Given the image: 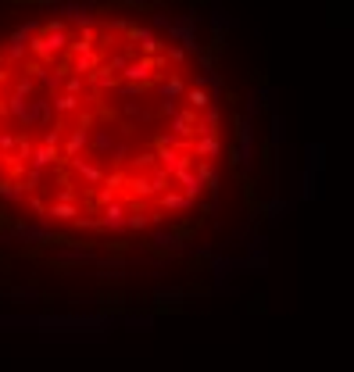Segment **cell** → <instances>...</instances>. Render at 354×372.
<instances>
[{"label":"cell","mask_w":354,"mask_h":372,"mask_svg":"<svg viewBox=\"0 0 354 372\" xmlns=\"http://www.w3.org/2000/svg\"><path fill=\"white\" fill-rule=\"evenodd\" d=\"M68 39H72L68 26L61 22V18H54V22L39 26V32L29 39V54H32V61H39V65H54V61L68 50Z\"/></svg>","instance_id":"obj_1"},{"label":"cell","mask_w":354,"mask_h":372,"mask_svg":"<svg viewBox=\"0 0 354 372\" xmlns=\"http://www.w3.org/2000/svg\"><path fill=\"white\" fill-rule=\"evenodd\" d=\"M197 26H201V15L197 11H186V15H179V18H172L169 22V44L172 47H183L186 54H197L201 50V44H197Z\"/></svg>","instance_id":"obj_2"},{"label":"cell","mask_w":354,"mask_h":372,"mask_svg":"<svg viewBox=\"0 0 354 372\" xmlns=\"http://www.w3.org/2000/svg\"><path fill=\"white\" fill-rule=\"evenodd\" d=\"M118 75L126 79L129 86H143V90H151L154 82H158V72L151 68V57H140V54H136V57H133L129 65L118 72Z\"/></svg>","instance_id":"obj_3"},{"label":"cell","mask_w":354,"mask_h":372,"mask_svg":"<svg viewBox=\"0 0 354 372\" xmlns=\"http://www.w3.org/2000/svg\"><path fill=\"white\" fill-rule=\"evenodd\" d=\"M218 154H222V136L215 133V136H197L194 140V158L197 161H218Z\"/></svg>","instance_id":"obj_4"},{"label":"cell","mask_w":354,"mask_h":372,"mask_svg":"<svg viewBox=\"0 0 354 372\" xmlns=\"http://www.w3.org/2000/svg\"><path fill=\"white\" fill-rule=\"evenodd\" d=\"M90 50H97V29H79V36H72L68 39V57H79V54H90Z\"/></svg>","instance_id":"obj_5"},{"label":"cell","mask_w":354,"mask_h":372,"mask_svg":"<svg viewBox=\"0 0 354 372\" xmlns=\"http://www.w3.org/2000/svg\"><path fill=\"white\" fill-rule=\"evenodd\" d=\"M183 100H186V108H194L197 115H201V111H207V108L215 104V100H212V93H207L204 86H197V82H190V86H186Z\"/></svg>","instance_id":"obj_6"},{"label":"cell","mask_w":354,"mask_h":372,"mask_svg":"<svg viewBox=\"0 0 354 372\" xmlns=\"http://www.w3.org/2000/svg\"><path fill=\"white\" fill-rule=\"evenodd\" d=\"M186 86H190V82H186L179 72H172V75H169V79H165L161 86H158V93H161V100H183Z\"/></svg>","instance_id":"obj_7"},{"label":"cell","mask_w":354,"mask_h":372,"mask_svg":"<svg viewBox=\"0 0 354 372\" xmlns=\"http://www.w3.org/2000/svg\"><path fill=\"white\" fill-rule=\"evenodd\" d=\"M86 86H93V90H100V93H108V90H115V86H118V75H111L104 65H97V68L86 75Z\"/></svg>","instance_id":"obj_8"},{"label":"cell","mask_w":354,"mask_h":372,"mask_svg":"<svg viewBox=\"0 0 354 372\" xmlns=\"http://www.w3.org/2000/svg\"><path fill=\"white\" fill-rule=\"evenodd\" d=\"M100 61H104V54L100 50H90V54H79V57H72V72L75 75H82V79H86L97 65H100Z\"/></svg>","instance_id":"obj_9"},{"label":"cell","mask_w":354,"mask_h":372,"mask_svg":"<svg viewBox=\"0 0 354 372\" xmlns=\"http://www.w3.org/2000/svg\"><path fill=\"white\" fill-rule=\"evenodd\" d=\"M39 32V22H26V26H15L11 36H8V44H29V39Z\"/></svg>","instance_id":"obj_10"},{"label":"cell","mask_w":354,"mask_h":372,"mask_svg":"<svg viewBox=\"0 0 354 372\" xmlns=\"http://www.w3.org/2000/svg\"><path fill=\"white\" fill-rule=\"evenodd\" d=\"M133 57H136V50L129 47L126 54H115V57H104V61H100V65H104V68H108V72L115 75V72H122V68H126V65H129V61H133Z\"/></svg>","instance_id":"obj_11"},{"label":"cell","mask_w":354,"mask_h":372,"mask_svg":"<svg viewBox=\"0 0 354 372\" xmlns=\"http://www.w3.org/2000/svg\"><path fill=\"white\" fill-rule=\"evenodd\" d=\"M11 93H15V97H32V93H36V82H32L29 75H15Z\"/></svg>","instance_id":"obj_12"},{"label":"cell","mask_w":354,"mask_h":372,"mask_svg":"<svg viewBox=\"0 0 354 372\" xmlns=\"http://www.w3.org/2000/svg\"><path fill=\"white\" fill-rule=\"evenodd\" d=\"M65 93L68 97H82V93H86V79H82V75H68L65 79Z\"/></svg>","instance_id":"obj_13"},{"label":"cell","mask_w":354,"mask_h":372,"mask_svg":"<svg viewBox=\"0 0 354 372\" xmlns=\"http://www.w3.org/2000/svg\"><path fill=\"white\" fill-rule=\"evenodd\" d=\"M222 29H229V15H225V8H212V32H222Z\"/></svg>","instance_id":"obj_14"},{"label":"cell","mask_w":354,"mask_h":372,"mask_svg":"<svg viewBox=\"0 0 354 372\" xmlns=\"http://www.w3.org/2000/svg\"><path fill=\"white\" fill-rule=\"evenodd\" d=\"M197 61H201L204 75H215V54L207 50V47H201V50H197Z\"/></svg>","instance_id":"obj_15"},{"label":"cell","mask_w":354,"mask_h":372,"mask_svg":"<svg viewBox=\"0 0 354 372\" xmlns=\"http://www.w3.org/2000/svg\"><path fill=\"white\" fill-rule=\"evenodd\" d=\"M172 22V15H165V11H151V26L147 29H169Z\"/></svg>","instance_id":"obj_16"},{"label":"cell","mask_w":354,"mask_h":372,"mask_svg":"<svg viewBox=\"0 0 354 372\" xmlns=\"http://www.w3.org/2000/svg\"><path fill=\"white\" fill-rule=\"evenodd\" d=\"M165 57H169L172 65H183V61H186V50H183V47H172V44H169V47H165Z\"/></svg>","instance_id":"obj_17"},{"label":"cell","mask_w":354,"mask_h":372,"mask_svg":"<svg viewBox=\"0 0 354 372\" xmlns=\"http://www.w3.org/2000/svg\"><path fill=\"white\" fill-rule=\"evenodd\" d=\"M122 97H143V93H147V90H143V86H129V82H122V86H115Z\"/></svg>","instance_id":"obj_18"},{"label":"cell","mask_w":354,"mask_h":372,"mask_svg":"<svg viewBox=\"0 0 354 372\" xmlns=\"http://www.w3.org/2000/svg\"><path fill=\"white\" fill-rule=\"evenodd\" d=\"M261 111V100H258V93H251V97H247V115L243 118H254Z\"/></svg>","instance_id":"obj_19"},{"label":"cell","mask_w":354,"mask_h":372,"mask_svg":"<svg viewBox=\"0 0 354 372\" xmlns=\"http://www.w3.org/2000/svg\"><path fill=\"white\" fill-rule=\"evenodd\" d=\"M158 111H161L165 118H172V115L179 111V104H176V100H161V104H158Z\"/></svg>","instance_id":"obj_20"},{"label":"cell","mask_w":354,"mask_h":372,"mask_svg":"<svg viewBox=\"0 0 354 372\" xmlns=\"http://www.w3.org/2000/svg\"><path fill=\"white\" fill-rule=\"evenodd\" d=\"M18 4H39V8H57L61 0H18Z\"/></svg>","instance_id":"obj_21"}]
</instances>
